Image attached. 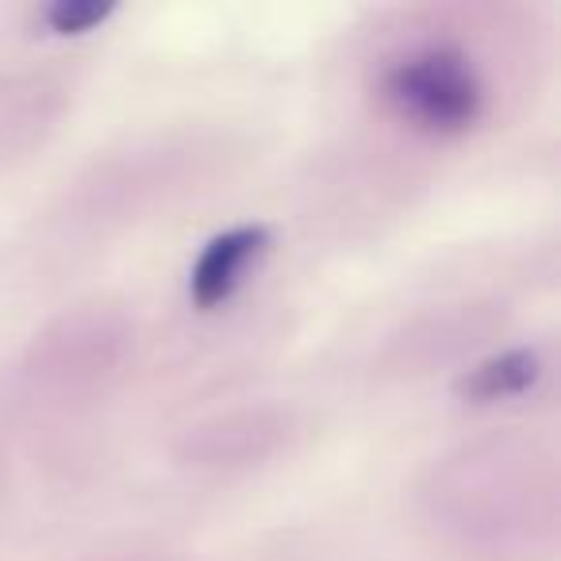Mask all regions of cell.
Returning a JSON list of instances; mask_svg holds the SVG:
<instances>
[{"label":"cell","mask_w":561,"mask_h":561,"mask_svg":"<svg viewBox=\"0 0 561 561\" xmlns=\"http://www.w3.org/2000/svg\"><path fill=\"white\" fill-rule=\"evenodd\" d=\"M381 101L412 131L450 139L484 112V85L458 47H423L385 70Z\"/></svg>","instance_id":"1"},{"label":"cell","mask_w":561,"mask_h":561,"mask_svg":"<svg viewBox=\"0 0 561 561\" xmlns=\"http://www.w3.org/2000/svg\"><path fill=\"white\" fill-rule=\"evenodd\" d=\"M265 247H270V227H262V224H242V227H231V231L216 234V239L201 250L193 273H188L193 305L204 308V312L227 305V300L239 293L250 262H257V257L265 254Z\"/></svg>","instance_id":"2"},{"label":"cell","mask_w":561,"mask_h":561,"mask_svg":"<svg viewBox=\"0 0 561 561\" xmlns=\"http://www.w3.org/2000/svg\"><path fill=\"white\" fill-rule=\"evenodd\" d=\"M542 377V358L527 346L519 351H504L484 358L481 366H473L469 374L458 377L454 392L469 404H492V400H507V397H523L530 392Z\"/></svg>","instance_id":"3"},{"label":"cell","mask_w":561,"mask_h":561,"mask_svg":"<svg viewBox=\"0 0 561 561\" xmlns=\"http://www.w3.org/2000/svg\"><path fill=\"white\" fill-rule=\"evenodd\" d=\"M116 12V4L112 0H55L47 12H43V20H47V27L55 35H85L93 32V27H101L104 20Z\"/></svg>","instance_id":"4"}]
</instances>
